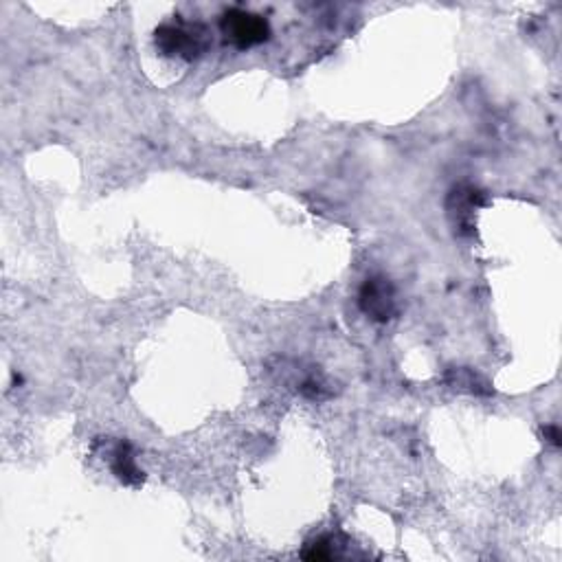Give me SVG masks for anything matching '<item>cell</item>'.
<instances>
[{"label":"cell","instance_id":"1","mask_svg":"<svg viewBox=\"0 0 562 562\" xmlns=\"http://www.w3.org/2000/svg\"><path fill=\"white\" fill-rule=\"evenodd\" d=\"M156 48L167 57L196 59L211 45L209 31L198 23L161 25L154 34Z\"/></svg>","mask_w":562,"mask_h":562},{"label":"cell","instance_id":"2","mask_svg":"<svg viewBox=\"0 0 562 562\" xmlns=\"http://www.w3.org/2000/svg\"><path fill=\"white\" fill-rule=\"evenodd\" d=\"M220 29H223L224 40L229 45H234L235 48H251L257 45H264V42L270 37V25L264 16L246 12V9L234 7L229 12L223 14V20H220Z\"/></svg>","mask_w":562,"mask_h":562},{"label":"cell","instance_id":"3","mask_svg":"<svg viewBox=\"0 0 562 562\" xmlns=\"http://www.w3.org/2000/svg\"><path fill=\"white\" fill-rule=\"evenodd\" d=\"M359 306L371 321L387 323L396 317V288L385 275H371L360 286Z\"/></svg>","mask_w":562,"mask_h":562},{"label":"cell","instance_id":"4","mask_svg":"<svg viewBox=\"0 0 562 562\" xmlns=\"http://www.w3.org/2000/svg\"><path fill=\"white\" fill-rule=\"evenodd\" d=\"M484 203H485L484 192H479L477 187L462 185L453 189L451 200H448V211H451L453 220H455V226H459L462 231L473 229L474 209H479Z\"/></svg>","mask_w":562,"mask_h":562},{"label":"cell","instance_id":"5","mask_svg":"<svg viewBox=\"0 0 562 562\" xmlns=\"http://www.w3.org/2000/svg\"><path fill=\"white\" fill-rule=\"evenodd\" d=\"M112 473L117 474L119 481L126 485H140L143 484V470H139L137 459H134L132 446L128 442H119L112 451Z\"/></svg>","mask_w":562,"mask_h":562},{"label":"cell","instance_id":"6","mask_svg":"<svg viewBox=\"0 0 562 562\" xmlns=\"http://www.w3.org/2000/svg\"><path fill=\"white\" fill-rule=\"evenodd\" d=\"M446 382L455 389H466V391L481 393V396H488V393L492 391V389L488 387V382L470 369H453L451 374L446 376Z\"/></svg>","mask_w":562,"mask_h":562},{"label":"cell","instance_id":"7","mask_svg":"<svg viewBox=\"0 0 562 562\" xmlns=\"http://www.w3.org/2000/svg\"><path fill=\"white\" fill-rule=\"evenodd\" d=\"M334 556H337V551H334V538L332 536H321V538L312 540V543H307L306 549L301 551V558H306L310 562L332 560Z\"/></svg>","mask_w":562,"mask_h":562},{"label":"cell","instance_id":"8","mask_svg":"<svg viewBox=\"0 0 562 562\" xmlns=\"http://www.w3.org/2000/svg\"><path fill=\"white\" fill-rule=\"evenodd\" d=\"M545 437H547V440L551 442V444H554L556 448H558L562 442H560V431H558V426L556 424H549V426H545Z\"/></svg>","mask_w":562,"mask_h":562}]
</instances>
